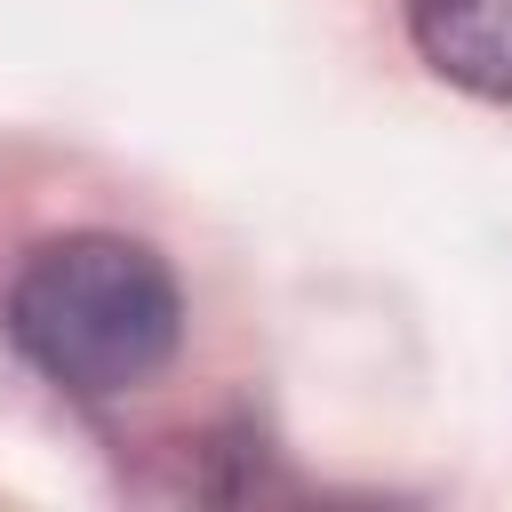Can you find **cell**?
<instances>
[{
  "label": "cell",
  "instance_id": "6da1fadb",
  "mask_svg": "<svg viewBox=\"0 0 512 512\" xmlns=\"http://www.w3.org/2000/svg\"><path fill=\"white\" fill-rule=\"evenodd\" d=\"M176 320L184 304H176L168 264L120 232H64L32 248L8 288L16 352L80 400H112L144 384L176 352Z\"/></svg>",
  "mask_w": 512,
  "mask_h": 512
},
{
  "label": "cell",
  "instance_id": "7a4b0ae2",
  "mask_svg": "<svg viewBox=\"0 0 512 512\" xmlns=\"http://www.w3.org/2000/svg\"><path fill=\"white\" fill-rule=\"evenodd\" d=\"M408 32L440 80L512 104V0H408Z\"/></svg>",
  "mask_w": 512,
  "mask_h": 512
}]
</instances>
